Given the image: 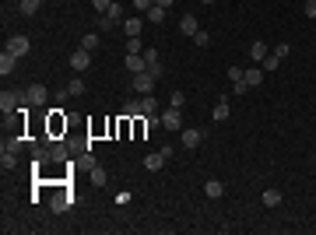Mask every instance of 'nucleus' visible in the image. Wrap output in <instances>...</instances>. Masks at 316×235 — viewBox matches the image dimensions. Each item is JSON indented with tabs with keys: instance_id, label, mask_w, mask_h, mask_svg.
<instances>
[{
	"instance_id": "obj_1",
	"label": "nucleus",
	"mask_w": 316,
	"mask_h": 235,
	"mask_svg": "<svg viewBox=\"0 0 316 235\" xmlns=\"http://www.w3.org/2000/svg\"><path fill=\"white\" fill-rule=\"evenodd\" d=\"M49 102V91H46V84H32V88H25L21 91V105H46Z\"/></svg>"
},
{
	"instance_id": "obj_2",
	"label": "nucleus",
	"mask_w": 316,
	"mask_h": 235,
	"mask_svg": "<svg viewBox=\"0 0 316 235\" xmlns=\"http://www.w3.org/2000/svg\"><path fill=\"white\" fill-rule=\"evenodd\" d=\"M162 116V130H183V112L176 109V105H169L165 112H158Z\"/></svg>"
},
{
	"instance_id": "obj_3",
	"label": "nucleus",
	"mask_w": 316,
	"mask_h": 235,
	"mask_svg": "<svg viewBox=\"0 0 316 235\" xmlns=\"http://www.w3.org/2000/svg\"><path fill=\"white\" fill-rule=\"evenodd\" d=\"M4 49H11V53H14V56H25V53H28V49H32V42H28V35H11V39H7V46H4Z\"/></svg>"
},
{
	"instance_id": "obj_4",
	"label": "nucleus",
	"mask_w": 316,
	"mask_h": 235,
	"mask_svg": "<svg viewBox=\"0 0 316 235\" xmlns=\"http://www.w3.org/2000/svg\"><path fill=\"white\" fill-rule=\"evenodd\" d=\"M179 144L190 148V151L200 148V130H197V127H183V130H179Z\"/></svg>"
},
{
	"instance_id": "obj_5",
	"label": "nucleus",
	"mask_w": 316,
	"mask_h": 235,
	"mask_svg": "<svg viewBox=\"0 0 316 235\" xmlns=\"http://www.w3.org/2000/svg\"><path fill=\"white\" fill-rule=\"evenodd\" d=\"M71 67H74V71H88V67H91V49H74V53H71Z\"/></svg>"
},
{
	"instance_id": "obj_6",
	"label": "nucleus",
	"mask_w": 316,
	"mask_h": 235,
	"mask_svg": "<svg viewBox=\"0 0 316 235\" xmlns=\"http://www.w3.org/2000/svg\"><path fill=\"white\" fill-rule=\"evenodd\" d=\"M155 74H148V71H141V74H134V88L141 91V95H151V88H155Z\"/></svg>"
},
{
	"instance_id": "obj_7",
	"label": "nucleus",
	"mask_w": 316,
	"mask_h": 235,
	"mask_svg": "<svg viewBox=\"0 0 316 235\" xmlns=\"http://www.w3.org/2000/svg\"><path fill=\"white\" fill-rule=\"evenodd\" d=\"M141 32H144V18H141V14H137V18H127V21H123V35H127V39H137Z\"/></svg>"
},
{
	"instance_id": "obj_8",
	"label": "nucleus",
	"mask_w": 316,
	"mask_h": 235,
	"mask_svg": "<svg viewBox=\"0 0 316 235\" xmlns=\"http://www.w3.org/2000/svg\"><path fill=\"white\" fill-rule=\"evenodd\" d=\"M74 207V197H67V193H57L53 200H49V211L53 214H64V211H71Z\"/></svg>"
},
{
	"instance_id": "obj_9",
	"label": "nucleus",
	"mask_w": 316,
	"mask_h": 235,
	"mask_svg": "<svg viewBox=\"0 0 316 235\" xmlns=\"http://www.w3.org/2000/svg\"><path fill=\"white\" fill-rule=\"evenodd\" d=\"M144 64H148V74H155V78L165 74V67H162V60H158L155 49H144Z\"/></svg>"
},
{
	"instance_id": "obj_10",
	"label": "nucleus",
	"mask_w": 316,
	"mask_h": 235,
	"mask_svg": "<svg viewBox=\"0 0 316 235\" xmlns=\"http://www.w3.org/2000/svg\"><path fill=\"white\" fill-rule=\"evenodd\" d=\"M165 161H169V158L162 155V151H151V155H144V168H148V172H162Z\"/></svg>"
},
{
	"instance_id": "obj_11",
	"label": "nucleus",
	"mask_w": 316,
	"mask_h": 235,
	"mask_svg": "<svg viewBox=\"0 0 316 235\" xmlns=\"http://www.w3.org/2000/svg\"><path fill=\"white\" fill-rule=\"evenodd\" d=\"M179 32L193 39V35L200 32V25H197V18H193V14H183V18H179Z\"/></svg>"
},
{
	"instance_id": "obj_12",
	"label": "nucleus",
	"mask_w": 316,
	"mask_h": 235,
	"mask_svg": "<svg viewBox=\"0 0 316 235\" xmlns=\"http://www.w3.org/2000/svg\"><path fill=\"white\" fill-rule=\"evenodd\" d=\"M127 71H130V74H141V71H148V64H144V53H127Z\"/></svg>"
},
{
	"instance_id": "obj_13",
	"label": "nucleus",
	"mask_w": 316,
	"mask_h": 235,
	"mask_svg": "<svg viewBox=\"0 0 316 235\" xmlns=\"http://www.w3.org/2000/svg\"><path fill=\"white\" fill-rule=\"evenodd\" d=\"M88 175H91V186H106V183H109V175H106V168H102L98 161L88 165Z\"/></svg>"
},
{
	"instance_id": "obj_14",
	"label": "nucleus",
	"mask_w": 316,
	"mask_h": 235,
	"mask_svg": "<svg viewBox=\"0 0 316 235\" xmlns=\"http://www.w3.org/2000/svg\"><path fill=\"white\" fill-rule=\"evenodd\" d=\"M204 197H207V200H218V197H225V186H222V179H207V183H204Z\"/></svg>"
},
{
	"instance_id": "obj_15",
	"label": "nucleus",
	"mask_w": 316,
	"mask_h": 235,
	"mask_svg": "<svg viewBox=\"0 0 316 235\" xmlns=\"http://www.w3.org/2000/svg\"><path fill=\"white\" fill-rule=\"evenodd\" d=\"M18 105H21V95H14V91H4V95H0V109H4V112H14Z\"/></svg>"
},
{
	"instance_id": "obj_16",
	"label": "nucleus",
	"mask_w": 316,
	"mask_h": 235,
	"mask_svg": "<svg viewBox=\"0 0 316 235\" xmlns=\"http://www.w3.org/2000/svg\"><path fill=\"white\" fill-rule=\"evenodd\" d=\"M267 53H271V49H267V42H264V39H256V42L249 46V60H253V64H260Z\"/></svg>"
},
{
	"instance_id": "obj_17",
	"label": "nucleus",
	"mask_w": 316,
	"mask_h": 235,
	"mask_svg": "<svg viewBox=\"0 0 316 235\" xmlns=\"http://www.w3.org/2000/svg\"><path fill=\"white\" fill-rule=\"evenodd\" d=\"M14 64H18V56H14V53H11V49H4V53H0V74H4V78H7V74H11V71H14Z\"/></svg>"
},
{
	"instance_id": "obj_18",
	"label": "nucleus",
	"mask_w": 316,
	"mask_h": 235,
	"mask_svg": "<svg viewBox=\"0 0 316 235\" xmlns=\"http://www.w3.org/2000/svg\"><path fill=\"white\" fill-rule=\"evenodd\" d=\"M123 120H134V116H144L141 112V98H130V102H123V112H120Z\"/></svg>"
},
{
	"instance_id": "obj_19",
	"label": "nucleus",
	"mask_w": 316,
	"mask_h": 235,
	"mask_svg": "<svg viewBox=\"0 0 316 235\" xmlns=\"http://www.w3.org/2000/svg\"><path fill=\"white\" fill-rule=\"evenodd\" d=\"M260 67H264V71H267V74H274V71H278V67H281V56H278V53H267V56H264V60H260Z\"/></svg>"
},
{
	"instance_id": "obj_20",
	"label": "nucleus",
	"mask_w": 316,
	"mask_h": 235,
	"mask_svg": "<svg viewBox=\"0 0 316 235\" xmlns=\"http://www.w3.org/2000/svg\"><path fill=\"white\" fill-rule=\"evenodd\" d=\"M211 116H215L218 123H225V120H229V98H218V102H215V112H211Z\"/></svg>"
},
{
	"instance_id": "obj_21",
	"label": "nucleus",
	"mask_w": 316,
	"mask_h": 235,
	"mask_svg": "<svg viewBox=\"0 0 316 235\" xmlns=\"http://www.w3.org/2000/svg\"><path fill=\"white\" fill-rule=\"evenodd\" d=\"M260 200H264V207H278L281 204V190H264Z\"/></svg>"
},
{
	"instance_id": "obj_22",
	"label": "nucleus",
	"mask_w": 316,
	"mask_h": 235,
	"mask_svg": "<svg viewBox=\"0 0 316 235\" xmlns=\"http://www.w3.org/2000/svg\"><path fill=\"white\" fill-rule=\"evenodd\" d=\"M141 112H144V116L158 112V98H155V95H141Z\"/></svg>"
},
{
	"instance_id": "obj_23",
	"label": "nucleus",
	"mask_w": 316,
	"mask_h": 235,
	"mask_svg": "<svg viewBox=\"0 0 316 235\" xmlns=\"http://www.w3.org/2000/svg\"><path fill=\"white\" fill-rule=\"evenodd\" d=\"M39 7H42V0H21V4H18V11H21L25 18H32V14H35Z\"/></svg>"
},
{
	"instance_id": "obj_24",
	"label": "nucleus",
	"mask_w": 316,
	"mask_h": 235,
	"mask_svg": "<svg viewBox=\"0 0 316 235\" xmlns=\"http://www.w3.org/2000/svg\"><path fill=\"white\" fill-rule=\"evenodd\" d=\"M64 91H67V95H71V98H81V95H84V81H81V78L67 81V88H64Z\"/></svg>"
},
{
	"instance_id": "obj_25",
	"label": "nucleus",
	"mask_w": 316,
	"mask_h": 235,
	"mask_svg": "<svg viewBox=\"0 0 316 235\" xmlns=\"http://www.w3.org/2000/svg\"><path fill=\"white\" fill-rule=\"evenodd\" d=\"M260 81H264V67L256 64V67H249V71H246V84L253 88V84H260Z\"/></svg>"
},
{
	"instance_id": "obj_26",
	"label": "nucleus",
	"mask_w": 316,
	"mask_h": 235,
	"mask_svg": "<svg viewBox=\"0 0 316 235\" xmlns=\"http://www.w3.org/2000/svg\"><path fill=\"white\" fill-rule=\"evenodd\" d=\"M106 18H109L113 25H120V21H123V7H120V4L113 0V4H109V11H106Z\"/></svg>"
},
{
	"instance_id": "obj_27",
	"label": "nucleus",
	"mask_w": 316,
	"mask_h": 235,
	"mask_svg": "<svg viewBox=\"0 0 316 235\" xmlns=\"http://www.w3.org/2000/svg\"><path fill=\"white\" fill-rule=\"evenodd\" d=\"M98 42H102V39H98V32H88V35L81 39V49H91V53H95V49H98Z\"/></svg>"
},
{
	"instance_id": "obj_28",
	"label": "nucleus",
	"mask_w": 316,
	"mask_h": 235,
	"mask_svg": "<svg viewBox=\"0 0 316 235\" xmlns=\"http://www.w3.org/2000/svg\"><path fill=\"white\" fill-rule=\"evenodd\" d=\"M148 21H151V25H162V21H165V7H148Z\"/></svg>"
},
{
	"instance_id": "obj_29",
	"label": "nucleus",
	"mask_w": 316,
	"mask_h": 235,
	"mask_svg": "<svg viewBox=\"0 0 316 235\" xmlns=\"http://www.w3.org/2000/svg\"><path fill=\"white\" fill-rule=\"evenodd\" d=\"M49 158H53V161H67V144H53V148H49Z\"/></svg>"
},
{
	"instance_id": "obj_30",
	"label": "nucleus",
	"mask_w": 316,
	"mask_h": 235,
	"mask_svg": "<svg viewBox=\"0 0 316 235\" xmlns=\"http://www.w3.org/2000/svg\"><path fill=\"white\" fill-rule=\"evenodd\" d=\"M169 105H176V109H183V105H186V91H179V88H176V91L169 95Z\"/></svg>"
},
{
	"instance_id": "obj_31",
	"label": "nucleus",
	"mask_w": 316,
	"mask_h": 235,
	"mask_svg": "<svg viewBox=\"0 0 316 235\" xmlns=\"http://www.w3.org/2000/svg\"><path fill=\"white\" fill-rule=\"evenodd\" d=\"M0 168H4V172L14 168V151H4V155H0Z\"/></svg>"
},
{
	"instance_id": "obj_32",
	"label": "nucleus",
	"mask_w": 316,
	"mask_h": 235,
	"mask_svg": "<svg viewBox=\"0 0 316 235\" xmlns=\"http://www.w3.org/2000/svg\"><path fill=\"white\" fill-rule=\"evenodd\" d=\"M193 42H197V46H200V49H207V46H211V35H207V32H204V28H200V32H197V35H193Z\"/></svg>"
},
{
	"instance_id": "obj_33",
	"label": "nucleus",
	"mask_w": 316,
	"mask_h": 235,
	"mask_svg": "<svg viewBox=\"0 0 316 235\" xmlns=\"http://www.w3.org/2000/svg\"><path fill=\"white\" fill-rule=\"evenodd\" d=\"M127 53H144V42H141V35H137V39H127Z\"/></svg>"
},
{
	"instance_id": "obj_34",
	"label": "nucleus",
	"mask_w": 316,
	"mask_h": 235,
	"mask_svg": "<svg viewBox=\"0 0 316 235\" xmlns=\"http://www.w3.org/2000/svg\"><path fill=\"white\" fill-rule=\"evenodd\" d=\"M113 200H116V207H127V204L134 200V193H127V190H120V193H116Z\"/></svg>"
},
{
	"instance_id": "obj_35",
	"label": "nucleus",
	"mask_w": 316,
	"mask_h": 235,
	"mask_svg": "<svg viewBox=\"0 0 316 235\" xmlns=\"http://www.w3.org/2000/svg\"><path fill=\"white\" fill-rule=\"evenodd\" d=\"M148 7H155V0H134V11L137 14H148Z\"/></svg>"
},
{
	"instance_id": "obj_36",
	"label": "nucleus",
	"mask_w": 316,
	"mask_h": 235,
	"mask_svg": "<svg viewBox=\"0 0 316 235\" xmlns=\"http://www.w3.org/2000/svg\"><path fill=\"white\" fill-rule=\"evenodd\" d=\"M21 144H25V141H21V137H11V141H4V151H18V148H21Z\"/></svg>"
},
{
	"instance_id": "obj_37",
	"label": "nucleus",
	"mask_w": 316,
	"mask_h": 235,
	"mask_svg": "<svg viewBox=\"0 0 316 235\" xmlns=\"http://www.w3.org/2000/svg\"><path fill=\"white\" fill-rule=\"evenodd\" d=\"M246 78V71H242V67H229V81H232V84H236V81H242Z\"/></svg>"
},
{
	"instance_id": "obj_38",
	"label": "nucleus",
	"mask_w": 316,
	"mask_h": 235,
	"mask_svg": "<svg viewBox=\"0 0 316 235\" xmlns=\"http://www.w3.org/2000/svg\"><path fill=\"white\" fill-rule=\"evenodd\" d=\"M246 91H249V84H246V78L232 84V95H246Z\"/></svg>"
},
{
	"instance_id": "obj_39",
	"label": "nucleus",
	"mask_w": 316,
	"mask_h": 235,
	"mask_svg": "<svg viewBox=\"0 0 316 235\" xmlns=\"http://www.w3.org/2000/svg\"><path fill=\"white\" fill-rule=\"evenodd\" d=\"M109 4H113V0H91V7H95L98 14H106V11H109Z\"/></svg>"
},
{
	"instance_id": "obj_40",
	"label": "nucleus",
	"mask_w": 316,
	"mask_h": 235,
	"mask_svg": "<svg viewBox=\"0 0 316 235\" xmlns=\"http://www.w3.org/2000/svg\"><path fill=\"white\" fill-rule=\"evenodd\" d=\"M302 11H306V18H316V0H306Z\"/></svg>"
},
{
	"instance_id": "obj_41",
	"label": "nucleus",
	"mask_w": 316,
	"mask_h": 235,
	"mask_svg": "<svg viewBox=\"0 0 316 235\" xmlns=\"http://www.w3.org/2000/svg\"><path fill=\"white\" fill-rule=\"evenodd\" d=\"M158 7H165V11H169V7H172V4H176V0H155Z\"/></svg>"
},
{
	"instance_id": "obj_42",
	"label": "nucleus",
	"mask_w": 316,
	"mask_h": 235,
	"mask_svg": "<svg viewBox=\"0 0 316 235\" xmlns=\"http://www.w3.org/2000/svg\"><path fill=\"white\" fill-rule=\"evenodd\" d=\"M204 4H215V0H204Z\"/></svg>"
},
{
	"instance_id": "obj_43",
	"label": "nucleus",
	"mask_w": 316,
	"mask_h": 235,
	"mask_svg": "<svg viewBox=\"0 0 316 235\" xmlns=\"http://www.w3.org/2000/svg\"><path fill=\"white\" fill-rule=\"evenodd\" d=\"M42 4H49V0H42Z\"/></svg>"
},
{
	"instance_id": "obj_44",
	"label": "nucleus",
	"mask_w": 316,
	"mask_h": 235,
	"mask_svg": "<svg viewBox=\"0 0 316 235\" xmlns=\"http://www.w3.org/2000/svg\"><path fill=\"white\" fill-rule=\"evenodd\" d=\"M18 4H21V0H18Z\"/></svg>"
}]
</instances>
